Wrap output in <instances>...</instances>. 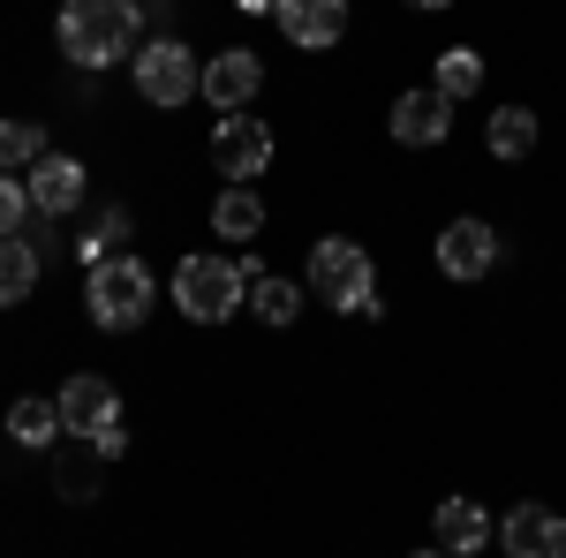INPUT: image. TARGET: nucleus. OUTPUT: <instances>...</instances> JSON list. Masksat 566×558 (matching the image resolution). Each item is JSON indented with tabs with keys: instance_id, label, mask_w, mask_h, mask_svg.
<instances>
[{
	"instance_id": "nucleus-18",
	"label": "nucleus",
	"mask_w": 566,
	"mask_h": 558,
	"mask_svg": "<svg viewBox=\"0 0 566 558\" xmlns=\"http://www.w3.org/2000/svg\"><path fill=\"white\" fill-rule=\"evenodd\" d=\"M483 151L506 159V167L528 159V151H536V114H528V106H499V114L483 122Z\"/></svg>"
},
{
	"instance_id": "nucleus-7",
	"label": "nucleus",
	"mask_w": 566,
	"mask_h": 558,
	"mask_svg": "<svg viewBox=\"0 0 566 558\" xmlns=\"http://www.w3.org/2000/svg\"><path fill=\"white\" fill-rule=\"evenodd\" d=\"M499 257H506V242H499V227H491V219H446V234H438V272H446L453 287L491 280Z\"/></svg>"
},
{
	"instance_id": "nucleus-25",
	"label": "nucleus",
	"mask_w": 566,
	"mask_h": 558,
	"mask_svg": "<svg viewBox=\"0 0 566 558\" xmlns=\"http://www.w3.org/2000/svg\"><path fill=\"white\" fill-rule=\"evenodd\" d=\"M408 8H453V0H408Z\"/></svg>"
},
{
	"instance_id": "nucleus-16",
	"label": "nucleus",
	"mask_w": 566,
	"mask_h": 558,
	"mask_svg": "<svg viewBox=\"0 0 566 558\" xmlns=\"http://www.w3.org/2000/svg\"><path fill=\"white\" fill-rule=\"evenodd\" d=\"M212 227L227 234V242H258L264 234V197L250 189V181H227L219 204H212Z\"/></svg>"
},
{
	"instance_id": "nucleus-9",
	"label": "nucleus",
	"mask_w": 566,
	"mask_h": 558,
	"mask_svg": "<svg viewBox=\"0 0 566 558\" xmlns=\"http://www.w3.org/2000/svg\"><path fill=\"white\" fill-rule=\"evenodd\" d=\"M386 129H392V144H408V151H431V144L453 136V98H446L438 84L400 91V98H392V114H386Z\"/></svg>"
},
{
	"instance_id": "nucleus-12",
	"label": "nucleus",
	"mask_w": 566,
	"mask_h": 558,
	"mask_svg": "<svg viewBox=\"0 0 566 558\" xmlns=\"http://www.w3.org/2000/svg\"><path fill=\"white\" fill-rule=\"evenodd\" d=\"M280 39H295L303 53H333L348 39V0H280Z\"/></svg>"
},
{
	"instance_id": "nucleus-8",
	"label": "nucleus",
	"mask_w": 566,
	"mask_h": 558,
	"mask_svg": "<svg viewBox=\"0 0 566 558\" xmlns=\"http://www.w3.org/2000/svg\"><path fill=\"white\" fill-rule=\"evenodd\" d=\"M272 159H280V136L264 129L258 114H219V129H212V167L227 173V181H258Z\"/></svg>"
},
{
	"instance_id": "nucleus-19",
	"label": "nucleus",
	"mask_w": 566,
	"mask_h": 558,
	"mask_svg": "<svg viewBox=\"0 0 566 558\" xmlns=\"http://www.w3.org/2000/svg\"><path fill=\"white\" fill-rule=\"evenodd\" d=\"M39 250L23 242V234H8L0 242V309H15V302H31V287H39Z\"/></svg>"
},
{
	"instance_id": "nucleus-6",
	"label": "nucleus",
	"mask_w": 566,
	"mask_h": 558,
	"mask_svg": "<svg viewBox=\"0 0 566 558\" xmlns=\"http://www.w3.org/2000/svg\"><path fill=\"white\" fill-rule=\"evenodd\" d=\"M129 69H136V98H144V106H167V114L205 91V61L181 39H144V53H136Z\"/></svg>"
},
{
	"instance_id": "nucleus-10",
	"label": "nucleus",
	"mask_w": 566,
	"mask_h": 558,
	"mask_svg": "<svg viewBox=\"0 0 566 558\" xmlns=\"http://www.w3.org/2000/svg\"><path fill=\"white\" fill-rule=\"evenodd\" d=\"M499 544H506V558H566V514L544 498H522L499 520Z\"/></svg>"
},
{
	"instance_id": "nucleus-5",
	"label": "nucleus",
	"mask_w": 566,
	"mask_h": 558,
	"mask_svg": "<svg viewBox=\"0 0 566 558\" xmlns=\"http://www.w3.org/2000/svg\"><path fill=\"white\" fill-rule=\"evenodd\" d=\"M310 295L325 302V309H348V317H363V302L378 295V264H370V250L363 242H348V234H325L317 250H310Z\"/></svg>"
},
{
	"instance_id": "nucleus-11",
	"label": "nucleus",
	"mask_w": 566,
	"mask_h": 558,
	"mask_svg": "<svg viewBox=\"0 0 566 558\" xmlns=\"http://www.w3.org/2000/svg\"><path fill=\"white\" fill-rule=\"evenodd\" d=\"M197 98H212L219 114H242L250 98H264V61L250 53V45L212 53V61H205V91H197Z\"/></svg>"
},
{
	"instance_id": "nucleus-15",
	"label": "nucleus",
	"mask_w": 566,
	"mask_h": 558,
	"mask_svg": "<svg viewBox=\"0 0 566 558\" xmlns=\"http://www.w3.org/2000/svg\"><path fill=\"white\" fill-rule=\"evenodd\" d=\"M242 272H250V309H258V325H295V317H303V287H295V280L264 272L258 257H242Z\"/></svg>"
},
{
	"instance_id": "nucleus-13",
	"label": "nucleus",
	"mask_w": 566,
	"mask_h": 558,
	"mask_svg": "<svg viewBox=\"0 0 566 558\" xmlns=\"http://www.w3.org/2000/svg\"><path fill=\"white\" fill-rule=\"evenodd\" d=\"M23 189H31V212H39V219H69L76 204H84V159L45 151L39 167L23 173Z\"/></svg>"
},
{
	"instance_id": "nucleus-3",
	"label": "nucleus",
	"mask_w": 566,
	"mask_h": 558,
	"mask_svg": "<svg viewBox=\"0 0 566 558\" xmlns=\"http://www.w3.org/2000/svg\"><path fill=\"white\" fill-rule=\"evenodd\" d=\"M53 400H61V430H69L76 445H91L98 461H122V453H129V423H122V392H114V378L76 370Z\"/></svg>"
},
{
	"instance_id": "nucleus-2",
	"label": "nucleus",
	"mask_w": 566,
	"mask_h": 558,
	"mask_svg": "<svg viewBox=\"0 0 566 558\" xmlns=\"http://www.w3.org/2000/svg\"><path fill=\"white\" fill-rule=\"evenodd\" d=\"M151 295H159V280H151V264L136 257V250L84 272V317L98 333H136L151 317Z\"/></svg>"
},
{
	"instance_id": "nucleus-23",
	"label": "nucleus",
	"mask_w": 566,
	"mask_h": 558,
	"mask_svg": "<svg viewBox=\"0 0 566 558\" xmlns=\"http://www.w3.org/2000/svg\"><path fill=\"white\" fill-rule=\"evenodd\" d=\"M23 219H31V189H23L15 173H0V242L23 234Z\"/></svg>"
},
{
	"instance_id": "nucleus-26",
	"label": "nucleus",
	"mask_w": 566,
	"mask_h": 558,
	"mask_svg": "<svg viewBox=\"0 0 566 558\" xmlns=\"http://www.w3.org/2000/svg\"><path fill=\"white\" fill-rule=\"evenodd\" d=\"M416 558H453V551H416Z\"/></svg>"
},
{
	"instance_id": "nucleus-14",
	"label": "nucleus",
	"mask_w": 566,
	"mask_h": 558,
	"mask_svg": "<svg viewBox=\"0 0 566 558\" xmlns=\"http://www.w3.org/2000/svg\"><path fill=\"white\" fill-rule=\"evenodd\" d=\"M431 528H438V551H453V558H476L499 544V520L483 514L476 498H438Z\"/></svg>"
},
{
	"instance_id": "nucleus-22",
	"label": "nucleus",
	"mask_w": 566,
	"mask_h": 558,
	"mask_svg": "<svg viewBox=\"0 0 566 558\" xmlns=\"http://www.w3.org/2000/svg\"><path fill=\"white\" fill-rule=\"evenodd\" d=\"M39 159H45V129L39 122H0V173H15V167L31 173Z\"/></svg>"
},
{
	"instance_id": "nucleus-21",
	"label": "nucleus",
	"mask_w": 566,
	"mask_h": 558,
	"mask_svg": "<svg viewBox=\"0 0 566 558\" xmlns=\"http://www.w3.org/2000/svg\"><path fill=\"white\" fill-rule=\"evenodd\" d=\"M129 234H136V227H129V212H122V204H114V212H98L84 227V242H76L84 272H91V264H106V257H122V250H129Z\"/></svg>"
},
{
	"instance_id": "nucleus-20",
	"label": "nucleus",
	"mask_w": 566,
	"mask_h": 558,
	"mask_svg": "<svg viewBox=\"0 0 566 558\" xmlns=\"http://www.w3.org/2000/svg\"><path fill=\"white\" fill-rule=\"evenodd\" d=\"M431 84L446 91L453 106H461V98H476V91H483V53H469V45H446V53H438V69H431Z\"/></svg>"
},
{
	"instance_id": "nucleus-17",
	"label": "nucleus",
	"mask_w": 566,
	"mask_h": 558,
	"mask_svg": "<svg viewBox=\"0 0 566 558\" xmlns=\"http://www.w3.org/2000/svg\"><path fill=\"white\" fill-rule=\"evenodd\" d=\"M8 438H15V445H31V453H45L53 438H69V430H61V400H45V392H23V400L8 408Z\"/></svg>"
},
{
	"instance_id": "nucleus-24",
	"label": "nucleus",
	"mask_w": 566,
	"mask_h": 558,
	"mask_svg": "<svg viewBox=\"0 0 566 558\" xmlns=\"http://www.w3.org/2000/svg\"><path fill=\"white\" fill-rule=\"evenodd\" d=\"M242 8H250V15H258V8H280V0H242Z\"/></svg>"
},
{
	"instance_id": "nucleus-1",
	"label": "nucleus",
	"mask_w": 566,
	"mask_h": 558,
	"mask_svg": "<svg viewBox=\"0 0 566 558\" xmlns=\"http://www.w3.org/2000/svg\"><path fill=\"white\" fill-rule=\"evenodd\" d=\"M53 39L61 53L76 61V69H122L144 53V8L136 0H61V15H53Z\"/></svg>"
},
{
	"instance_id": "nucleus-4",
	"label": "nucleus",
	"mask_w": 566,
	"mask_h": 558,
	"mask_svg": "<svg viewBox=\"0 0 566 558\" xmlns=\"http://www.w3.org/2000/svg\"><path fill=\"white\" fill-rule=\"evenodd\" d=\"M175 309L189 317V325H227L242 302H250V272H242V257H181L175 264Z\"/></svg>"
}]
</instances>
